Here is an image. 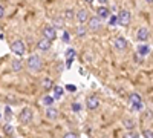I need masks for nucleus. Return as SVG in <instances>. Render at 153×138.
<instances>
[{"instance_id": "obj_22", "label": "nucleus", "mask_w": 153, "mask_h": 138, "mask_svg": "<svg viewBox=\"0 0 153 138\" xmlns=\"http://www.w3.org/2000/svg\"><path fill=\"white\" fill-rule=\"evenodd\" d=\"M76 34H78V35H84V34H86V28H84V26H80L78 31H76Z\"/></svg>"}, {"instance_id": "obj_16", "label": "nucleus", "mask_w": 153, "mask_h": 138, "mask_svg": "<svg viewBox=\"0 0 153 138\" xmlns=\"http://www.w3.org/2000/svg\"><path fill=\"white\" fill-rule=\"evenodd\" d=\"M43 87H45L46 91H49L51 87H54V81L51 80V78H45V80H43Z\"/></svg>"}, {"instance_id": "obj_2", "label": "nucleus", "mask_w": 153, "mask_h": 138, "mask_svg": "<svg viewBox=\"0 0 153 138\" xmlns=\"http://www.w3.org/2000/svg\"><path fill=\"white\" fill-rule=\"evenodd\" d=\"M11 51L14 52L16 55H25V52H26V46H25V43L22 40H16L14 43L11 45Z\"/></svg>"}, {"instance_id": "obj_18", "label": "nucleus", "mask_w": 153, "mask_h": 138, "mask_svg": "<svg viewBox=\"0 0 153 138\" xmlns=\"http://www.w3.org/2000/svg\"><path fill=\"white\" fill-rule=\"evenodd\" d=\"M54 92H55V98H60L63 95V92H65V89L61 86H54Z\"/></svg>"}, {"instance_id": "obj_25", "label": "nucleus", "mask_w": 153, "mask_h": 138, "mask_svg": "<svg viewBox=\"0 0 153 138\" xmlns=\"http://www.w3.org/2000/svg\"><path fill=\"white\" fill-rule=\"evenodd\" d=\"M66 89H69L71 92H75V91H76V87H75L74 84H68V86H66Z\"/></svg>"}, {"instance_id": "obj_35", "label": "nucleus", "mask_w": 153, "mask_h": 138, "mask_svg": "<svg viewBox=\"0 0 153 138\" xmlns=\"http://www.w3.org/2000/svg\"><path fill=\"white\" fill-rule=\"evenodd\" d=\"M100 2H101V3H106V2H107V0H100Z\"/></svg>"}, {"instance_id": "obj_33", "label": "nucleus", "mask_w": 153, "mask_h": 138, "mask_svg": "<svg viewBox=\"0 0 153 138\" xmlns=\"http://www.w3.org/2000/svg\"><path fill=\"white\" fill-rule=\"evenodd\" d=\"M126 138H138V135H136V134H135V135H133V134H130V135H127Z\"/></svg>"}, {"instance_id": "obj_38", "label": "nucleus", "mask_w": 153, "mask_h": 138, "mask_svg": "<svg viewBox=\"0 0 153 138\" xmlns=\"http://www.w3.org/2000/svg\"><path fill=\"white\" fill-rule=\"evenodd\" d=\"M0 138H2V137H0Z\"/></svg>"}, {"instance_id": "obj_3", "label": "nucleus", "mask_w": 153, "mask_h": 138, "mask_svg": "<svg viewBox=\"0 0 153 138\" xmlns=\"http://www.w3.org/2000/svg\"><path fill=\"white\" fill-rule=\"evenodd\" d=\"M26 65H28V68L31 71H40L42 69V58L38 55H32V57H29Z\"/></svg>"}, {"instance_id": "obj_30", "label": "nucleus", "mask_w": 153, "mask_h": 138, "mask_svg": "<svg viewBox=\"0 0 153 138\" xmlns=\"http://www.w3.org/2000/svg\"><path fill=\"white\" fill-rule=\"evenodd\" d=\"M55 25H57V26H63V22H61L60 19H57V20H55Z\"/></svg>"}, {"instance_id": "obj_14", "label": "nucleus", "mask_w": 153, "mask_h": 138, "mask_svg": "<svg viewBox=\"0 0 153 138\" xmlns=\"http://www.w3.org/2000/svg\"><path fill=\"white\" fill-rule=\"evenodd\" d=\"M97 14H98V17L100 19H106V17H109V9L106 8V6H100L98 9H97Z\"/></svg>"}, {"instance_id": "obj_31", "label": "nucleus", "mask_w": 153, "mask_h": 138, "mask_svg": "<svg viewBox=\"0 0 153 138\" xmlns=\"http://www.w3.org/2000/svg\"><path fill=\"white\" fill-rule=\"evenodd\" d=\"M80 107H81L80 104H74V106H72V109H74V110H80Z\"/></svg>"}, {"instance_id": "obj_10", "label": "nucleus", "mask_w": 153, "mask_h": 138, "mask_svg": "<svg viewBox=\"0 0 153 138\" xmlns=\"http://www.w3.org/2000/svg\"><path fill=\"white\" fill-rule=\"evenodd\" d=\"M75 17H76V20H78V22L83 25V23H86V22L89 20V12H87L86 9H80L78 12H76Z\"/></svg>"}, {"instance_id": "obj_24", "label": "nucleus", "mask_w": 153, "mask_h": 138, "mask_svg": "<svg viewBox=\"0 0 153 138\" xmlns=\"http://www.w3.org/2000/svg\"><path fill=\"white\" fill-rule=\"evenodd\" d=\"M5 132L6 134H11L12 132V126H11V124H6V126H5Z\"/></svg>"}, {"instance_id": "obj_34", "label": "nucleus", "mask_w": 153, "mask_h": 138, "mask_svg": "<svg viewBox=\"0 0 153 138\" xmlns=\"http://www.w3.org/2000/svg\"><path fill=\"white\" fill-rule=\"evenodd\" d=\"M146 2H147L149 5H152V3H153V0H146Z\"/></svg>"}, {"instance_id": "obj_9", "label": "nucleus", "mask_w": 153, "mask_h": 138, "mask_svg": "<svg viewBox=\"0 0 153 138\" xmlns=\"http://www.w3.org/2000/svg\"><path fill=\"white\" fill-rule=\"evenodd\" d=\"M136 37H138V40H139V42H147V39L150 37V31H149L147 28H139Z\"/></svg>"}, {"instance_id": "obj_15", "label": "nucleus", "mask_w": 153, "mask_h": 138, "mask_svg": "<svg viewBox=\"0 0 153 138\" xmlns=\"http://www.w3.org/2000/svg\"><path fill=\"white\" fill-rule=\"evenodd\" d=\"M138 52L141 54L143 57H146V55H149V54H150V48H149V46H146V45H143V46H139Z\"/></svg>"}, {"instance_id": "obj_5", "label": "nucleus", "mask_w": 153, "mask_h": 138, "mask_svg": "<svg viewBox=\"0 0 153 138\" xmlns=\"http://www.w3.org/2000/svg\"><path fill=\"white\" fill-rule=\"evenodd\" d=\"M129 101L132 103V107H133L135 110H138V109H141V107H143V103H141V95H139V94H130Z\"/></svg>"}, {"instance_id": "obj_17", "label": "nucleus", "mask_w": 153, "mask_h": 138, "mask_svg": "<svg viewBox=\"0 0 153 138\" xmlns=\"http://www.w3.org/2000/svg\"><path fill=\"white\" fill-rule=\"evenodd\" d=\"M43 104H45V106H48V107H49V106H52V104H54V97L46 95V97L43 98Z\"/></svg>"}, {"instance_id": "obj_4", "label": "nucleus", "mask_w": 153, "mask_h": 138, "mask_svg": "<svg viewBox=\"0 0 153 138\" xmlns=\"http://www.w3.org/2000/svg\"><path fill=\"white\" fill-rule=\"evenodd\" d=\"M55 37H57V32H55L54 26H45V29H43V39L52 42V40H55Z\"/></svg>"}, {"instance_id": "obj_6", "label": "nucleus", "mask_w": 153, "mask_h": 138, "mask_svg": "<svg viewBox=\"0 0 153 138\" xmlns=\"http://www.w3.org/2000/svg\"><path fill=\"white\" fill-rule=\"evenodd\" d=\"M86 106H87V109H91V110L98 109V106H100V100H98V97H95V95L87 97V100H86Z\"/></svg>"}, {"instance_id": "obj_20", "label": "nucleus", "mask_w": 153, "mask_h": 138, "mask_svg": "<svg viewBox=\"0 0 153 138\" xmlns=\"http://www.w3.org/2000/svg\"><path fill=\"white\" fill-rule=\"evenodd\" d=\"M123 124H124V126H126L127 129H129V131H132V129L135 128V124H133V121H130V120H124V121H123Z\"/></svg>"}, {"instance_id": "obj_21", "label": "nucleus", "mask_w": 153, "mask_h": 138, "mask_svg": "<svg viewBox=\"0 0 153 138\" xmlns=\"http://www.w3.org/2000/svg\"><path fill=\"white\" fill-rule=\"evenodd\" d=\"M65 16H66V19H69V20H72V19L75 17V14H74V11H71V9H68V11L65 12Z\"/></svg>"}, {"instance_id": "obj_32", "label": "nucleus", "mask_w": 153, "mask_h": 138, "mask_svg": "<svg viewBox=\"0 0 153 138\" xmlns=\"http://www.w3.org/2000/svg\"><path fill=\"white\" fill-rule=\"evenodd\" d=\"M3 16H5V11H3V8H2V6H0V19H2Z\"/></svg>"}, {"instance_id": "obj_7", "label": "nucleus", "mask_w": 153, "mask_h": 138, "mask_svg": "<svg viewBox=\"0 0 153 138\" xmlns=\"http://www.w3.org/2000/svg\"><path fill=\"white\" fill-rule=\"evenodd\" d=\"M20 121L22 123H25V124H28V123H31L32 121V110L31 109H23L22 110V114H20Z\"/></svg>"}, {"instance_id": "obj_28", "label": "nucleus", "mask_w": 153, "mask_h": 138, "mask_svg": "<svg viewBox=\"0 0 153 138\" xmlns=\"http://www.w3.org/2000/svg\"><path fill=\"white\" fill-rule=\"evenodd\" d=\"M117 23V16H112L110 17V22H109V25H115Z\"/></svg>"}, {"instance_id": "obj_19", "label": "nucleus", "mask_w": 153, "mask_h": 138, "mask_svg": "<svg viewBox=\"0 0 153 138\" xmlns=\"http://www.w3.org/2000/svg\"><path fill=\"white\" fill-rule=\"evenodd\" d=\"M20 69H22V61H19V60L12 61V71H14V72H19Z\"/></svg>"}, {"instance_id": "obj_27", "label": "nucleus", "mask_w": 153, "mask_h": 138, "mask_svg": "<svg viewBox=\"0 0 153 138\" xmlns=\"http://www.w3.org/2000/svg\"><path fill=\"white\" fill-rule=\"evenodd\" d=\"M66 55L68 57H75V51H74V49H69V51L66 52Z\"/></svg>"}, {"instance_id": "obj_12", "label": "nucleus", "mask_w": 153, "mask_h": 138, "mask_svg": "<svg viewBox=\"0 0 153 138\" xmlns=\"http://www.w3.org/2000/svg\"><path fill=\"white\" fill-rule=\"evenodd\" d=\"M115 46H117V49H120V51H123V49L127 48V42L124 37H118L117 40H115Z\"/></svg>"}, {"instance_id": "obj_13", "label": "nucleus", "mask_w": 153, "mask_h": 138, "mask_svg": "<svg viewBox=\"0 0 153 138\" xmlns=\"http://www.w3.org/2000/svg\"><path fill=\"white\" fill-rule=\"evenodd\" d=\"M37 48L40 49V51H48V49L51 48V42L46 40V39H42L40 42L37 43Z\"/></svg>"}, {"instance_id": "obj_37", "label": "nucleus", "mask_w": 153, "mask_h": 138, "mask_svg": "<svg viewBox=\"0 0 153 138\" xmlns=\"http://www.w3.org/2000/svg\"><path fill=\"white\" fill-rule=\"evenodd\" d=\"M0 117H2V115H0Z\"/></svg>"}, {"instance_id": "obj_11", "label": "nucleus", "mask_w": 153, "mask_h": 138, "mask_svg": "<svg viewBox=\"0 0 153 138\" xmlns=\"http://www.w3.org/2000/svg\"><path fill=\"white\" fill-rule=\"evenodd\" d=\"M46 117H48L49 120H57V118H58V110L49 106L48 110H46Z\"/></svg>"}, {"instance_id": "obj_36", "label": "nucleus", "mask_w": 153, "mask_h": 138, "mask_svg": "<svg viewBox=\"0 0 153 138\" xmlns=\"http://www.w3.org/2000/svg\"><path fill=\"white\" fill-rule=\"evenodd\" d=\"M86 2H87V3H92V2H94V0H86Z\"/></svg>"}, {"instance_id": "obj_8", "label": "nucleus", "mask_w": 153, "mask_h": 138, "mask_svg": "<svg viewBox=\"0 0 153 138\" xmlns=\"http://www.w3.org/2000/svg\"><path fill=\"white\" fill-rule=\"evenodd\" d=\"M87 22H89V29L91 31H98L101 28V19L100 17H91Z\"/></svg>"}, {"instance_id": "obj_26", "label": "nucleus", "mask_w": 153, "mask_h": 138, "mask_svg": "<svg viewBox=\"0 0 153 138\" xmlns=\"http://www.w3.org/2000/svg\"><path fill=\"white\" fill-rule=\"evenodd\" d=\"M63 138H76V135H75L74 132H69V134H66V135L63 137Z\"/></svg>"}, {"instance_id": "obj_1", "label": "nucleus", "mask_w": 153, "mask_h": 138, "mask_svg": "<svg viewBox=\"0 0 153 138\" xmlns=\"http://www.w3.org/2000/svg\"><path fill=\"white\" fill-rule=\"evenodd\" d=\"M132 20V14L127 9H121L120 14L117 16V23H120L121 26H129Z\"/></svg>"}, {"instance_id": "obj_23", "label": "nucleus", "mask_w": 153, "mask_h": 138, "mask_svg": "<svg viewBox=\"0 0 153 138\" xmlns=\"http://www.w3.org/2000/svg\"><path fill=\"white\" fill-rule=\"evenodd\" d=\"M144 137H146V138H153V132L149 129V131H146V132H144Z\"/></svg>"}, {"instance_id": "obj_29", "label": "nucleus", "mask_w": 153, "mask_h": 138, "mask_svg": "<svg viewBox=\"0 0 153 138\" xmlns=\"http://www.w3.org/2000/svg\"><path fill=\"white\" fill-rule=\"evenodd\" d=\"M63 40H65V42H69V34H68V32L63 34Z\"/></svg>"}]
</instances>
